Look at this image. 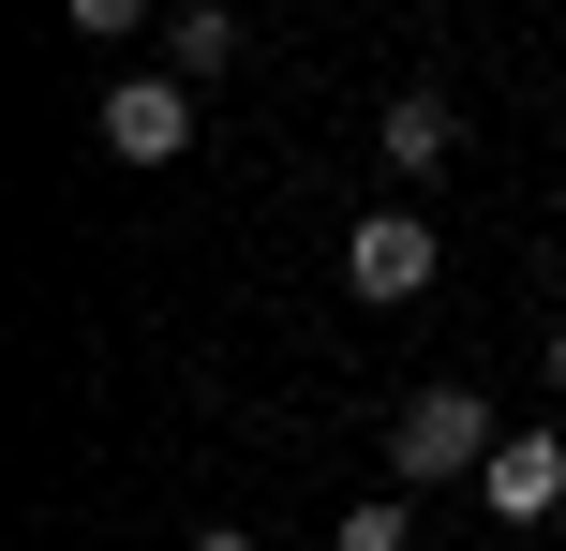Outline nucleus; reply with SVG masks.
<instances>
[{"label": "nucleus", "instance_id": "obj_6", "mask_svg": "<svg viewBox=\"0 0 566 551\" xmlns=\"http://www.w3.org/2000/svg\"><path fill=\"white\" fill-rule=\"evenodd\" d=\"M448 135H462V119H448V89H402V105H388V165H402V179H418V165H448Z\"/></svg>", "mask_w": 566, "mask_h": 551}, {"label": "nucleus", "instance_id": "obj_2", "mask_svg": "<svg viewBox=\"0 0 566 551\" xmlns=\"http://www.w3.org/2000/svg\"><path fill=\"white\" fill-rule=\"evenodd\" d=\"M105 149L119 165H179V149H195V89L179 75H119L105 89Z\"/></svg>", "mask_w": 566, "mask_h": 551}, {"label": "nucleus", "instance_id": "obj_4", "mask_svg": "<svg viewBox=\"0 0 566 551\" xmlns=\"http://www.w3.org/2000/svg\"><path fill=\"white\" fill-rule=\"evenodd\" d=\"M478 492H492V522H552L566 507V433H507L478 463Z\"/></svg>", "mask_w": 566, "mask_h": 551}, {"label": "nucleus", "instance_id": "obj_5", "mask_svg": "<svg viewBox=\"0 0 566 551\" xmlns=\"http://www.w3.org/2000/svg\"><path fill=\"white\" fill-rule=\"evenodd\" d=\"M224 60H239V15H224V0H179V15H165V75H179V89H209Z\"/></svg>", "mask_w": 566, "mask_h": 551}, {"label": "nucleus", "instance_id": "obj_8", "mask_svg": "<svg viewBox=\"0 0 566 551\" xmlns=\"http://www.w3.org/2000/svg\"><path fill=\"white\" fill-rule=\"evenodd\" d=\"M60 15H75L90 45H119V30H149V0H60Z\"/></svg>", "mask_w": 566, "mask_h": 551}, {"label": "nucleus", "instance_id": "obj_7", "mask_svg": "<svg viewBox=\"0 0 566 551\" xmlns=\"http://www.w3.org/2000/svg\"><path fill=\"white\" fill-rule=\"evenodd\" d=\"M328 551H402V507H343V522H328Z\"/></svg>", "mask_w": 566, "mask_h": 551}, {"label": "nucleus", "instance_id": "obj_3", "mask_svg": "<svg viewBox=\"0 0 566 551\" xmlns=\"http://www.w3.org/2000/svg\"><path fill=\"white\" fill-rule=\"evenodd\" d=\"M343 284H358V298H418L432 284V224H418V209H373V224L343 239Z\"/></svg>", "mask_w": 566, "mask_h": 551}, {"label": "nucleus", "instance_id": "obj_1", "mask_svg": "<svg viewBox=\"0 0 566 551\" xmlns=\"http://www.w3.org/2000/svg\"><path fill=\"white\" fill-rule=\"evenodd\" d=\"M492 447H507V433H492L478 388H418V403L388 417V477H402V492H448V477H478Z\"/></svg>", "mask_w": 566, "mask_h": 551}, {"label": "nucleus", "instance_id": "obj_9", "mask_svg": "<svg viewBox=\"0 0 566 551\" xmlns=\"http://www.w3.org/2000/svg\"><path fill=\"white\" fill-rule=\"evenodd\" d=\"M195 551H254V537H239V522H209V537H195Z\"/></svg>", "mask_w": 566, "mask_h": 551}, {"label": "nucleus", "instance_id": "obj_10", "mask_svg": "<svg viewBox=\"0 0 566 551\" xmlns=\"http://www.w3.org/2000/svg\"><path fill=\"white\" fill-rule=\"evenodd\" d=\"M552 403H566V314H552Z\"/></svg>", "mask_w": 566, "mask_h": 551}]
</instances>
